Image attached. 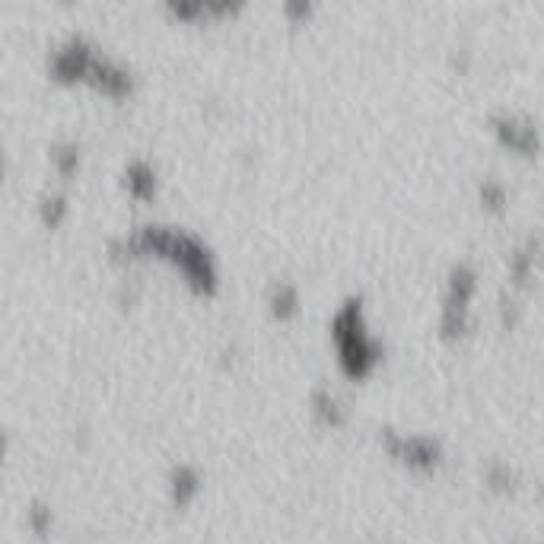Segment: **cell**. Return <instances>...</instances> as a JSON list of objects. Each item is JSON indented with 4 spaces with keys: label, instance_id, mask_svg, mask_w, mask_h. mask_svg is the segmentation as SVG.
I'll return each instance as SVG.
<instances>
[{
    "label": "cell",
    "instance_id": "5b68a950",
    "mask_svg": "<svg viewBox=\"0 0 544 544\" xmlns=\"http://www.w3.org/2000/svg\"><path fill=\"white\" fill-rule=\"evenodd\" d=\"M99 55V45L83 32H70L48 51V70L58 80H86L90 64Z\"/></svg>",
    "mask_w": 544,
    "mask_h": 544
},
{
    "label": "cell",
    "instance_id": "6da1fadb",
    "mask_svg": "<svg viewBox=\"0 0 544 544\" xmlns=\"http://www.w3.org/2000/svg\"><path fill=\"white\" fill-rule=\"evenodd\" d=\"M109 255L118 261L140 258V255H163L185 274V280L195 290L214 293L220 284V268H217L214 252H210V245L195 233L179 230V226L140 223L134 230L109 239Z\"/></svg>",
    "mask_w": 544,
    "mask_h": 544
},
{
    "label": "cell",
    "instance_id": "3957f363",
    "mask_svg": "<svg viewBox=\"0 0 544 544\" xmlns=\"http://www.w3.org/2000/svg\"><path fill=\"white\" fill-rule=\"evenodd\" d=\"M478 287V271L471 261H455L446 277L443 309H440V335L443 338H462L471 328V293Z\"/></svg>",
    "mask_w": 544,
    "mask_h": 544
},
{
    "label": "cell",
    "instance_id": "ba28073f",
    "mask_svg": "<svg viewBox=\"0 0 544 544\" xmlns=\"http://www.w3.org/2000/svg\"><path fill=\"white\" fill-rule=\"evenodd\" d=\"M309 411L325 427H341V424H347V417H350L347 401L341 398L338 389H331L328 382H315L309 389Z\"/></svg>",
    "mask_w": 544,
    "mask_h": 544
},
{
    "label": "cell",
    "instance_id": "5bb4252c",
    "mask_svg": "<svg viewBox=\"0 0 544 544\" xmlns=\"http://www.w3.org/2000/svg\"><path fill=\"white\" fill-rule=\"evenodd\" d=\"M481 201L487 207H500L506 201V188L500 182H494V179H484L481 182Z\"/></svg>",
    "mask_w": 544,
    "mask_h": 544
},
{
    "label": "cell",
    "instance_id": "7a4b0ae2",
    "mask_svg": "<svg viewBox=\"0 0 544 544\" xmlns=\"http://www.w3.org/2000/svg\"><path fill=\"white\" fill-rule=\"evenodd\" d=\"M328 335H331V341H335L338 363H341V370L347 376H357V379L366 376L385 354V344L366 331L363 296L360 293L344 296V300L338 303V309L331 312Z\"/></svg>",
    "mask_w": 544,
    "mask_h": 544
},
{
    "label": "cell",
    "instance_id": "7c38bea8",
    "mask_svg": "<svg viewBox=\"0 0 544 544\" xmlns=\"http://www.w3.org/2000/svg\"><path fill=\"white\" fill-rule=\"evenodd\" d=\"M35 210H39V220L45 226H61L67 210H70V198L64 195L61 188H45L39 195V204H35Z\"/></svg>",
    "mask_w": 544,
    "mask_h": 544
},
{
    "label": "cell",
    "instance_id": "52a82bcc",
    "mask_svg": "<svg viewBox=\"0 0 544 544\" xmlns=\"http://www.w3.org/2000/svg\"><path fill=\"white\" fill-rule=\"evenodd\" d=\"M121 185L128 188V195L137 201H153L160 191V169L147 156H131L121 169Z\"/></svg>",
    "mask_w": 544,
    "mask_h": 544
},
{
    "label": "cell",
    "instance_id": "4fadbf2b",
    "mask_svg": "<svg viewBox=\"0 0 544 544\" xmlns=\"http://www.w3.org/2000/svg\"><path fill=\"white\" fill-rule=\"evenodd\" d=\"M26 519H29V529L32 532H39V535H45L48 529H51V510H48V503H32L29 510H26Z\"/></svg>",
    "mask_w": 544,
    "mask_h": 544
},
{
    "label": "cell",
    "instance_id": "8992f818",
    "mask_svg": "<svg viewBox=\"0 0 544 544\" xmlns=\"http://www.w3.org/2000/svg\"><path fill=\"white\" fill-rule=\"evenodd\" d=\"M490 128L513 150H538V128L532 118H522L516 112H497L490 115Z\"/></svg>",
    "mask_w": 544,
    "mask_h": 544
},
{
    "label": "cell",
    "instance_id": "277c9868",
    "mask_svg": "<svg viewBox=\"0 0 544 544\" xmlns=\"http://www.w3.org/2000/svg\"><path fill=\"white\" fill-rule=\"evenodd\" d=\"M379 443L392 459H398L401 465H408L414 471H430L443 462V443L427 433H405V430L385 427L379 430Z\"/></svg>",
    "mask_w": 544,
    "mask_h": 544
},
{
    "label": "cell",
    "instance_id": "9c48e42d",
    "mask_svg": "<svg viewBox=\"0 0 544 544\" xmlns=\"http://www.w3.org/2000/svg\"><path fill=\"white\" fill-rule=\"evenodd\" d=\"M166 487H169V500L172 506H188L191 500H195L201 494V471L198 465L191 462H175L169 468V478H166Z\"/></svg>",
    "mask_w": 544,
    "mask_h": 544
},
{
    "label": "cell",
    "instance_id": "9a60e30c",
    "mask_svg": "<svg viewBox=\"0 0 544 544\" xmlns=\"http://www.w3.org/2000/svg\"><path fill=\"white\" fill-rule=\"evenodd\" d=\"M312 4H309V0H287V4H284V16H287V20L290 23H300V20H309V16H312Z\"/></svg>",
    "mask_w": 544,
    "mask_h": 544
},
{
    "label": "cell",
    "instance_id": "30bf717a",
    "mask_svg": "<svg viewBox=\"0 0 544 544\" xmlns=\"http://www.w3.org/2000/svg\"><path fill=\"white\" fill-rule=\"evenodd\" d=\"M265 303H268L274 319H280V322L293 319V315L300 312V287L287 277H274L265 290Z\"/></svg>",
    "mask_w": 544,
    "mask_h": 544
},
{
    "label": "cell",
    "instance_id": "8fae6325",
    "mask_svg": "<svg viewBox=\"0 0 544 544\" xmlns=\"http://www.w3.org/2000/svg\"><path fill=\"white\" fill-rule=\"evenodd\" d=\"M48 160H51V169H55L61 179H67V175H74L83 163V144L77 137H58L55 144L48 147Z\"/></svg>",
    "mask_w": 544,
    "mask_h": 544
}]
</instances>
